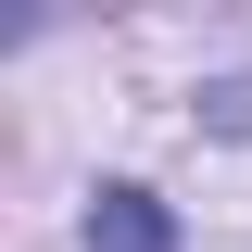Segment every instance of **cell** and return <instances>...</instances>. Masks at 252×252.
<instances>
[{"instance_id":"cell-1","label":"cell","mask_w":252,"mask_h":252,"mask_svg":"<svg viewBox=\"0 0 252 252\" xmlns=\"http://www.w3.org/2000/svg\"><path fill=\"white\" fill-rule=\"evenodd\" d=\"M89 252H177V227H164L152 189H101L89 202Z\"/></svg>"}]
</instances>
